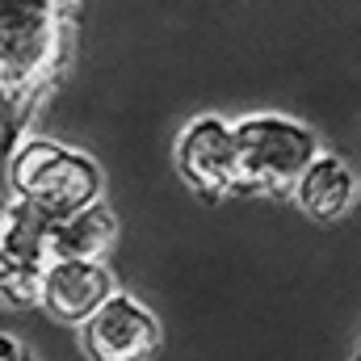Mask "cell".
I'll list each match as a JSON object with an SVG mask.
<instances>
[{
    "label": "cell",
    "instance_id": "6da1fadb",
    "mask_svg": "<svg viewBox=\"0 0 361 361\" xmlns=\"http://www.w3.org/2000/svg\"><path fill=\"white\" fill-rule=\"evenodd\" d=\"M72 0H0V89L4 147L21 135L34 97L51 85L63 59V17Z\"/></svg>",
    "mask_w": 361,
    "mask_h": 361
},
{
    "label": "cell",
    "instance_id": "7a4b0ae2",
    "mask_svg": "<svg viewBox=\"0 0 361 361\" xmlns=\"http://www.w3.org/2000/svg\"><path fill=\"white\" fill-rule=\"evenodd\" d=\"M8 185L38 210H47L55 223L101 202L105 177L97 160L63 147L55 139H25L17 152H8Z\"/></svg>",
    "mask_w": 361,
    "mask_h": 361
},
{
    "label": "cell",
    "instance_id": "3957f363",
    "mask_svg": "<svg viewBox=\"0 0 361 361\" xmlns=\"http://www.w3.org/2000/svg\"><path fill=\"white\" fill-rule=\"evenodd\" d=\"M235 139H240V189L257 193H294L298 177L319 156L315 130L281 114L240 118Z\"/></svg>",
    "mask_w": 361,
    "mask_h": 361
},
{
    "label": "cell",
    "instance_id": "277c9868",
    "mask_svg": "<svg viewBox=\"0 0 361 361\" xmlns=\"http://www.w3.org/2000/svg\"><path fill=\"white\" fill-rule=\"evenodd\" d=\"M177 169L193 189H202L210 197L235 193L240 189V139H235V122H227L219 114L193 118L177 139Z\"/></svg>",
    "mask_w": 361,
    "mask_h": 361
},
{
    "label": "cell",
    "instance_id": "5b68a950",
    "mask_svg": "<svg viewBox=\"0 0 361 361\" xmlns=\"http://www.w3.org/2000/svg\"><path fill=\"white\" fill-rule=\"evenodd\" d=\"M89 361H152L160 349V319L130 294H114L92 319L80 324Z\"/></svg>",
    "mask_w": 361,
    "mask_h": 361
},
{
    "label": "cell",
    "instance_id": "8992f818",
    "mask_svg": "<svg viewBox=\"0 0 361 361\" xmlns=\"http://www.w3.org/2000/svg\"><path fill=\"white\" fill-rule=\"evenodd\" d=\"M114 294H118L114 273L101 261H51L47 265V290H42V311L59 324H85Z\"/></svg>",
    "mask_w": 361,
    "mask_h": 361
},
{
    "label": "cell",
    "instance_id": "52a82bcc",
    "mask_svg": "<svg viewBox=\"0 0 361 361\" xmlns=\"http://www.w3.org/2000/svg\"><path fill=\"white\" fill-rule=\"evenodd\" d=\"M294 202H298V210H302L307 219H315V223H336V219H345V214L353 210V202H357V177H353V169H349L341 156L319 152L315 164H311V169L298 177V185H294Z\"/></svg>",
    "mask_w": 361,
    "mask_h": 361
},
{
    "label": "cell",
    "instance_id": "ba28073f",
    "mask_svg": "<svg viewBox=\"0 0 361 361\" xmlns=\"http://www.w3.org/2000/svg\"><path fill=\"white\" fill-rule=\"evenodd\" d=\"M114 240H118L114 210L105 202H92L51 227V261H101L114 248Z\"/></svg>",
    "mask_w": 361,
    "mask_h": 361
},
{
    "label": "cell",
    "instance_id": "9c48e42d",
    "mask_svg": "<svg viewBox=\"0 0 361 361\" xmlns=\"http://www.w3.org/2000/svg\"><path fill=\"white\" fill-rule=\"evenodd\" d=\"M51 227L55 219L13 193L4 202V223H0V252L4 257H30V261H51Z\"/></svg>",
    "mask_w": 361,
    "mask_h": 361
},
{
    "label": "cell",
    "instance_id": "30bf717a",
    "mask_svg": "<svg viewBox=\"0 0 361 361\" xmlns=\"http://www.w3.org/2000/svg\"><path fill=\"white\" fill-rule=\"evenodd\" d=\"M47 265H51V261H30V257H4V252H0V290H4V307H17V311L42 307Z\"/></svg>",
    "mask_w": 361,
    "mask_h": 361
},
{
    "label": "cell",
    "instance_id": "8fae6325",
    "mask_svg": "<svg viewBox=\"0 0 361 361\" xmlns=\"http://www.w3.org/2000/svg\"><path fill=\"white\" fill-rule=\"evenodd\" d=\"M0 361H34V353H30L17 336H8V332H4V357H0Z\"/></svg>",
    "mask_w": 361,
    "mask_h": 361
},
{
    "label": "cell",
    "instance_id": "7c38bea8",
    "mask_svg": "<svg viewBox=\"0 0 361 361\" xmlns=\"http://www.w3.org/2000/svg\"><path fill=\"white\" fill-rule=\"evenodd\" d=\"M357 361H361V353H357Z\"/></svg>",
    "mask_w": 361,
    "mask_h": 361
}]
</instances>
